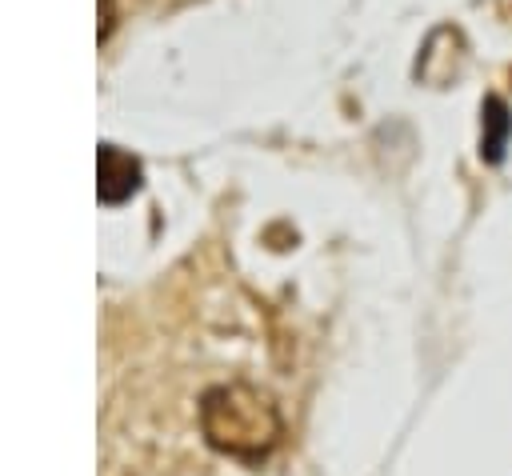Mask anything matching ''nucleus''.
<instances>
[{"label": "nucleus", "instance_id": "nucleus-1", "mask_svg": "<svg viewBox=\"0 0 512 476\" xmlns=\"http://www.w3.org/2000/svg\"><path fill=\"white\" fill-rule=\"evenodd\" d=\"M200 424H204L208 444L236 460H260L280 440L276 404L248 384L212 388L200 404Z\"/></svg>", "mask_w": 512, "mask_h": 476}, {"label": "nucleus", "instance_id": "nucleus-2", "mask_svg": "<svg viewBox=\"0 0 512 476\" xmlns=\"http://www.w3.org/2000/svg\"><path fill=\"white\" fill-rule=\"evenodd\" d=\"M136 188H140V164L128 152L104 144L100 148V200L104 204H120Z\"/></svg>", "mask_w": 512, "mask_h": 476}, {"label": "nucleus", "instance_id": "nucleus-3", "mask_svg": "<svg viewBox=\"0 0 512 476\" xmlns=\"http://www.w3.org/2000/svg\"><path fill=\"white\" fill-rule=\"evenodd\" d=\"M508 136H512V112L500 96H488L484 108H480V156L488 164H500L504 148H508Z\"/></svg>", "mask_w": 512, "mask_h": 476}]
</instances>
